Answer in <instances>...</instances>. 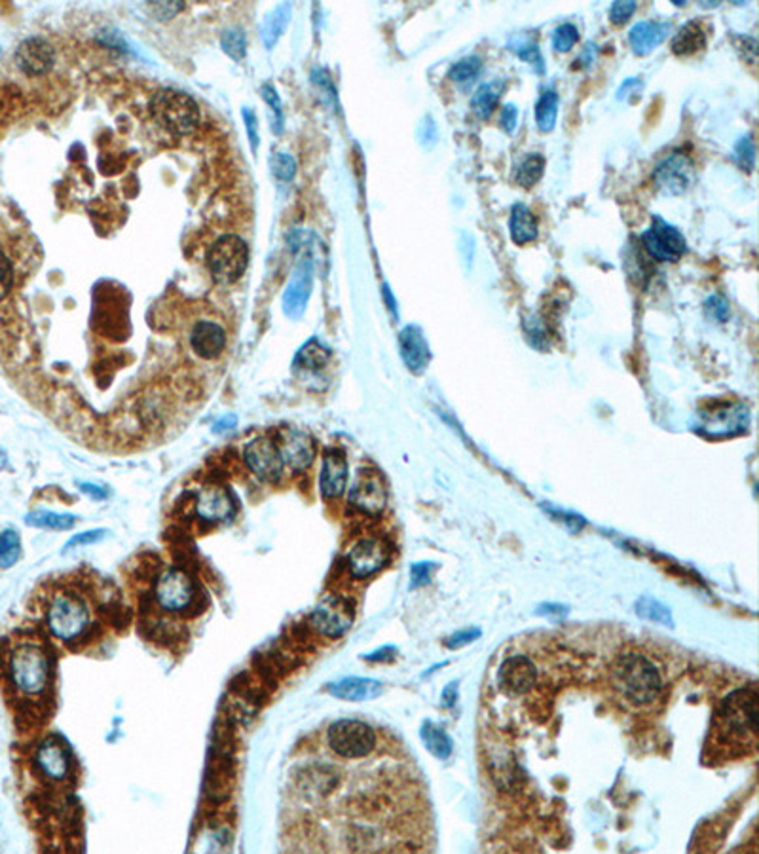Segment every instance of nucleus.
<instances>
[{
	"mask_svg": "<svg viewBox=\"0 0 759 854\" xmlns=\"http://www.w3.org/2000/svg\"><path fill=\"white\" fill-rule=\"evenodd\" d=\"M612 684L632 707H649L661 695L663 678L655 663L640 653L621 655L612 668Z\"/></svg>",
	"mask_w": 759,
	"mask_h": 854,
	"instance_id": "nucleus-2",
	"label": "nucleus"
},
{
	"mask_svg": "<svg viewBox=\"0 0 759 854\" xmlns=\"http://www.w3.org/2000/svg\"><path fill=\"white\" fill-rule=\"evenodd\" d=\"M15 62L29 74H44L54 65V50L42 38H27L18 48Z\"/></svg>",
	"mask_w": 759,
	"mask_h": 854,
	"instance_id": "nucleus-24",
	"label": "nucleus"
},
{
	"mask_svg": "<svg viewBox=\"0 0 759 854\" xmlns=\"http://www.w3.org/2000/svg\"><path fill=\"white\" fill-rule=\"evenodd\" d=\"M395 655V648H382V650H378L371 655H367L364 659H367V661H389V659H393Z\"/></svg>",
	"mask_w": 759,
	"mask_h": 854,
	"instance_id": "nucleus-59",
	"label": "nucleus"
},
{
	"mask_svg": "<svg viewBox=\"0 0 759 854\" xmlns=\"http://www.w3.org/2000/svg\"><path fill=\"white\" fill-rule=\"evenodd\" d=\"M271 171L281 181H291L296 173V162L288 154H276L271 158Z\"/></svg>",
	"mask_w": 759,
	"mask_h": 854,
	"instance_id": "nucleus-43",
	"label": "nucleus"
},
{
	"mask_svg": "<svg viewBox=\"0 0 759 854\" xmlns=\"http://www.w3.org/2000/svg\"><path fill=\"white\" fill-rule=\"evenodd\" d=\"M156 601L165 611H182L194 601V583L182 569L171 568L156 583Z\"/></svg>",
	"mask_w": 759,
	"mask_h": 854,
	"instance_id": "nucleus-14",
	"label": "nucleus"
},
{
	"mask_svg": "<svg viewBox=\"0 0 759 854\" xmlns=\"http://www.w3.org/2000/svg\"><path fill=\"white\" fill-rule=\"evenodd\" d=\"M511 239L516 245H526L538 237V219L524 203H514L509 219Z\"/></svg>",
	"mask_w": 759,
	"mask_h": 854,
	"instance_id": "nucleus-27",
	"label": "nucleus"
},
{
	"mask_svg": "<svg viewBox=\"0 0 759 854\" xmlns=\"http://www.w3.org/2000/svg\"><path fill=\"white\" fill-rule=\"evenodd\" d=\"M330 695L342 701H371L382 693V684L371 678H346L329 687Z\"/></svg>",
	"mask_w": 759,
	"mask_h": 854,
	"instance_id": "nucleus-26",
	"label": "nucleus"
},
{
	"mask_svg": "<svg viewBox=\"0 0 759 854\" xmlns=\"http://www.w3.org/2000/svg\"><path fill=\"white\" fill-rule=\"evenodd\" d=\"M21 554L20 535L13 530L0 532V568H10L18 562Z\"/></svg>",
	"mask_w": 759,
	"mask_h": 854,
	"instance_id": "nucleus-39",
	"label": "nucleus"
},
{
	"mask_svg": "<svg viewBox=\"0 0 759 854\" xmlns=\"http://www.w3.org/2000/svg\"><path fill=\"white\" fill-rule=\"evenodd\" d=\"M82 492L88 493L89 498H94V500H104L106 496H109V492H106L103 486H97V485H91V483H86V485H80Z\"/></svg>",
	"mask_w": 759,
	"mask_h": 854,
	"instance_id": "nucleus-57",
	"label": "nucleus"
},
{
	"mask_svg": "<svg viewBox=\"0 0 759 854\" xmlns=\"http://www.w3.org/2000/svg\"><path fill=\"white\" fill-rule=\"evenodd\" d=\"M735 160L738 166L742 170H746V171H752L754 170V163H755V146H754V141L750 135H746V137H742L737 146H735Z\"/></svg>",
	"mask_w": 759,
	"mask_h": 854,
	"instance_id": "nucleus-42",
	"label": "nucleus"
},
{
	"mask_svg": "<svg viewBox=\"0 0 759 854\" xmlns=\"http://www.w3.org/2000/svg\"><path fill=\"white\" fill-rule=\"evenodd\" d=\"M418 139H420V145L425 146V148H431L437 139H438V131H437V124H435V120L431 116H425L421 120V124H420V129H418Z\"/></svg>",
	"mask_w": 759,
	"mask_h": 854,
	"instance_id": "nucleus-47",
	"label": "nucleus"
},
{
	"mask_svg": "<svg viewBox=\"0 0 759 854\" xmlns=\"http://www.w3.org/2000/svg\"><path fill=\"white\" fill-rule=\"evenodd\" d=\"M196 515L205 522H222L232 518L236 513V503L232 493L221 485L204 486L196 496Z\"/></svg>",
	"mask_w": 759,
	"mask_h": 854,
	"instance_id": "nucleus-17",
	"label": "nucleus"
},
{
	"mask_svg": "<svg viewBox=\"0 0 759 854\" xmlns=\"http://www.w3.org/2000/svg\"><path fill=\"white\" fill-rule=\"evenodd\" d=\"M455 699H458V684H454V682H452V684H448V685L445 687V692H443V701H445L446 707H454Z\"/></svg>",
	"mask_w": 759,
	"mask_h": 854,
	"instance_id": "nucleus-60",
	"label": "nucleus"
},
{
	"mask_svg": "<svg viewBox=\"0 0 759 854\" xmlns=\"http://www.w3.org/2000/svg\"><path fill=\"white\" fill-rule=\"evenodd\" d=\"M243 118H246V126H247V131H249V141H251L253 151H256V148H258V126H256V116H254L251 111L243 109Z\"/></svg>",
	"mask_w": 759,
	"mask_h": 854,
	"instance_id": "nucleus-54",
	"label": "nucleus"
},
{
	"mask_svg": "<svg viewBox=\"0 0 759 854\" xmlns=\"http://www.w3.org/2000/svg\"><path fill=\"white\" fill-rule=\"evenodd\" d=\"M8 676L23 695H40L50 682V657L35 642H21L10 651Z\"/></svg>",
	"mask_w": 759,
	"mask_h": 854,
	"instance_id": "nucleus-3",
	"label": "nucleus"
},
{
	"mask_svg": "<svg viewBox=\"0 0 759 854\" xmlns=\"http://www.w3.org/2000/svg\"><path fill=\"white\" fill-rule=\"evenodd\" d=\"M545 158L541 154H530L516 168V183L524 188L534 187L545 173Z\"/></svg>",
	"mask_w": 759,
	"mask_h": 854,
	"instance_id": "nucleus-35",
	"label": "nucleus"
},
{
	"mask_svg": "<svg viewBox=\"0 0 759 854\" xmlns=\"http://www.w3.org/2000/svg\"><path fill=\"white\" fill-rule=\"evenodd\" d=\"M482 69V59L477 57V55H471V57H463L460 59L458 63H454L448 70V79L452 82H471V80H475L479 77V72Z\"/></svg>",
	"mask_w": 759,
	"mask_h": 854,
	"instance_id": "nucleus-38",
	"label": "nucleus"
},
{
	"mask_svg": "<svg viewBox=\"0 0 759 854\" xmlns=\"http://www.w3.org/2000/svg\"><path fill=\"white\" fill-rule=\"evenodd\" d=\"M501 128L505 129V133H513L516 129V124H519V109L514 107L513 103H507L504 109H501Z\"/></svg>",
	"mask_w": 759,
	"mask_h": 854,
	"instance_id": "nucleus-52",
	"label": "nucleus"
},
{
	"mask_svg": "<svg viewBox=\"0 0 759 854\" xmlns=\"http://www.w3.org/2000/svg\"><path fill=\"white\" fill-rule=\"evenodd\" d=\"M329 363V350L317 340H310L296 355V365L306 370H321Z\"/></svg>",
	"mask_w": 759,
	"mask_h": 854,
	"instance_id": "nucleus-34",
	"label": "nucleus"
},
{
	"mask_svg": "<svg viewBox=\"0 0 759 854\" xmlns=\"http://www.w3.org/2000/svg\"><path fill=\"white\" fill-rule=\"evenodd\" d=\"M538 613H539V616H546V618H562L568 613V608L560 606V604H543V606H539Z\"/></svg>",
	"mask_w": 759,
	"mask_h": 854,
	"instance_id": "nucleus-56",
	"label": "nucleus"
},
{
	"mask_svg": "<svg viewBox=\"0 0 759 854\" xmlns=\"http://www.w3.org/2000/svg\"><path fill=\"white\" fill-rule=\"evenodd\" d=\"M354 623V606L347 598L329 596L312 613V626L327 638L344 636Z\"/></svg>",
	"mask_w": 759,
	"mask_h": 854,
	"instance_id": "nucleus-11",
	"label": "nucleus"
},
{
	"mask_svg": "<svg viewBox=\"0 0 759 854\" xmlns=\"http://www.w3.org/2000/svg\"><path fill=\"white\" fill-rule=\"evenodd\" d=\"M705 46H706V35L703 31V27L696 21H689L688 25H683L672 40V52L680 57L693 55L696 52L705 50Z\"/></svg>",
	"mask_w": 759,
	"mask_h": 854,
	"instance_id": "nucleus-28",
	"label": "nucleus"
},
{
	"mask_svg": "<svg viewBox=\"0 0 759 854\" xmlns=\"http://www.w3.org/2000/svg\"><path fill=\"white\" fill-rule=\"evenodd\" d=\"M330 750L344 759L367 758L376 748L374 729L359 720L334 722L327 731Z\"/></svg>",
	"mask_w": 759,
	"mask_h": 854,
	"instance_id": "nucleus-7",
	"label": "nucleus"
},
{
	"mask_svg": "<svg viewBox=\"0 0 759 854\" xmlns=\"http://www.w3.org/2000/svg\"><path fill=\"white\" fill-rule=\"evenodd\" d=\"M705 310L710 319H716L720 323H725L729 319V303L720 294L710 296L705 303Z\"/></svg>",
	"mask_w": 759,
	"mask_h": 854,
	"instance_id": "nucleus-44",
	"label": "nucleus"
},
{
	"mask_svg": "<svg viewBox=\"0 0 759 854\" xmlns=\"http://www.w3.org/2000/svg\"><path fill=\"white\" fill-rule=\"evenodd\" d=\"M384 296H386V301H388V304H389L388 308L393 311V316H397V303L393 301V296H391V293H389L388 285H384Z\"/></svg>",
	"mask_w": 759,
	"mask_h": 854,
	"instance_id": "nucleus-62",
	"label": "nucleus"
},
{
	"mask_svg": "<svg viewBox=\"0 0 759 854\" xmlns=\"http://www.w3.org/2000/svg\"><path fill=\"white\" fill-rule=\"evenodd\" d=\"M221 44H222V50L230 55L234 62H241L243 57H246V50H247V42H246V35H243L241 31H226L222 33V38H221Z\"/></svg>",
	"mask_w": 759,
	"mask_h": 854,
	"instance_id": "nucleus-41",
	"label": "nucleus"
},
{
	"mask_svg": "<svg viewBox=\"0 0 759 854\" xmlns=\"http://www.w3.org/2000/svg\"><path fill=\"white\" fill-rule=\"evenodd\" d=\"M263 97H264V101L271 107L273 114H276V131H279V129H281V122H283L279 95L276 94V89H273L271 86H264V87H263Z\"/></svg>",
	"mask_w": 759,
	"mask_h": 854,
	"instance_id": "nucleus-49",
	"label": "nucleus"
},
{
	"mask_svg": "<svg viewBox=\"0 0 759 854\" xmlns=\"http://www.w3.org/2000/svg\"><path fill=\"white\" fill-rule=\"evenodd\" d=\"M238 424V418L234 414H228L224 416L222 419H219V422L213 426V433H224V431H230L232 427H236Z\"/></svg>",
	"mask_w": 759,
	"mask_h": 854,
	"instance_id": "nucleus-58",
	"label": "nucleus"
},
{
	"mask_svg": "<svg viewBox=\"0 0 759 854\" xmlns=\"http://www.w3.org/2000/svg\"><path fill=\"white\" fill-rule=\"evenodd\" d=\"M347 500L357 509V511L364 515H371V517L380 515L388 503V490L384 485V478L372 469H361L355 477L354 486L349 488Z\"/></svg>",
	"mask_w": 759,
	"mask_h": 854,
	"instance_id": "nucleus-13",
	"label": "nucleus"
},
{
	"mask_svg": "<svg viewBox=\"0 0 759 854\" xmlns=\"http://www.w3.org/2000/svg\"><path fill=\"white\" fill-rule=\"evenodd\" d=\"M642 244L651 257L659 262H676L688 251L683 234L661 217H653L651 227L642 236Z\"/></svg>",
	"mask_w": 759,
	"mask_h": 854,
	"instance_id": "nucleus-10",
	"label": "nucleus"
},
{
	"mask_svg": "<svg viewBox=\"0 0 759 854\" xmlns=\"http://www.w3.org/2000/svg\"><path fill=\"white\" fill-rule=\"evenodd\" d=\"M507 46H509L511 52H514L521 59H524V62H526L528 65L534 67L538 72H543V70H545L543 55H541V52H539L536 42H531L530 38L519 35V37H511Z\"/></svg>",
	"mask_w": 759,
	"mask_h": 854,
	"instance_id": "nucleus-33",
	"label": "nucleus"
},
{
	"mask_svg": "<svg viewBox=\"0 0 759 854\" xmlns=\"http://www.w3.org/2000/svg\"><path fill=\"white\" fill-rule=\"evenodd\" d=\"M504 89H505V84L499 82V80L482 84L475 92L473 99H471V107H473V112L482 120L490 118L492 112L497 107V103L501 99V94H504Z\"/></svg>",
	"mask_w": 759,
	"mask_h": 854,
	"instance_id": "nucleus-29",
	"label": "nucleus"
},
{
	"mask_svg": "<svg viewBox=\"0 0 759 854\" xmlns=\"http://www.w3.org/2000/svg\"><path fill=\"white\" fill-rule=\"evenodd\" d=\"M104 530H89V532H82V534H76L72 539H69L65 549H74V547H79V545H91V543H97L99 539L104 537Z\"/></svg>",
	"mask_w": 759,
	"mask_h": 854,
	"instance_id": "nucleus-51",
	"label": "nucleus"
},
{
	"mask_svg": "<svg viewBox=\"0 0 759 854\" xmlns=\"http://www.w3.org/2000/svg\"><path fill=\"white\" fill-rule=\"evenodd\" d=\"M759 692L757 684L740 687L721 701L716 716V733L723 744L752 746L757 741Z\"/></svg>",
	"mask_w": 759,
	"mask_h": 854,
	"instance_id": "nucleus-1",
	"label": "nucleus"
},
{
	"mask_svg": "<svg viewBox=\"0 0 759 854\" xmlns=\"http://www.w3.org/2000/svg\"><path fill=\"white\" fill-rule=\"evenodd\" d=\"M524 328H526V335L530 336V342L534 344L536 348H543V344L546 342V331L543 328V325L536 318H530L524 321Z\"/></svg>",
	"mask_w": 759,
	"mask_h": 854,
	"instance_id": "nucleus-48",
	"label": "nucleus"
},
{
	"mask_svg": "<svg viewBox=\"0 0 759 854\" xmlns=\"http://www.w3.org/2000/svg\"><path fill=\"white\" fill-rule=\"evenodd\" d=\"M638 4L632 3V0H625V3H613L612 8H610V20L615 23V25H625L630 18H632V13L636 12Z\"/></svg>",
	"mask_w": 759,
	"mask_h": 854,
	"instance_id": "nucleus-46",
	"label": "nucleus"
},
{
	"mask_svg": "<svg viewBox=\"0 0 759 854\" xmlns=\"http://www.w3.org/2000/svg\"><path fill=\"white\" fill-rule=\"evenodd\" d=\"M246 461L249 469L264 483H276L283 475L285 463L278 446L270 439H254L246 446Z\"/></svg>",
	"mask_w": 759,
	"mask_h": 854,
	"instance_id": "nucleus-15",
	"label": "nucleus"
},
{
	"mask_svg": "<svg viewBox=\"0 0 759 854\" xmlns=\"http://www.w3.org/2000/svg\"><path fill=\"white\" fill-rule=\"evenodd\" d=\"M497 680L509 695H526L538 682V668L526 655H511L501 663Z\"/></svg>",
	"mask_w": 759,
	"mask_h": 854,
	"instance_id": "nucleus-16",
	"label": "nucleus"
},
{
	"mask_svg": "<svg viewBox=\"0 0 759 854\" xmlns=\"http://www.w3.org/2000/svg\"><path fill=\"white\" fill-rule=\"evenodd\" d=\"M399 346H401V357L408 370H413L416 374L423 372L430 365L431 352H430V344L425 340V335L418 325H406L401 335H399Z\"/></svg>",
	"mask_w": 759,
	"mask_h": 854,
	"instance_id": "nucleus-19",
	"label": "nucleus"
},
{
	"mask_svg": "<svg viewBox=\"0 0 759 854\" xmlns=\"http://www.w3.org/2000/svg\"><path fill=\"white\" fill-rule=\"evenodd\" d=\"M640 87H642V82L638 80V79H629L622 82V86L619 87V92H617V99H627L630 94H638L640 92Z\"/></svg>",
	"mask_w": 759,
	"mask_h": 854,
	"instance_id": "nucleus-55",
	"label": "nucleus"
},
{
	"mask_svg": "<svg viewBox=\"0 0 759 854\" xmlns=\"http://www.w3.org/2000/svg\"><path fill=\"white\" fill-rule=\"evenodd\" d=\"M150 109L160 126L179 135L190 133L200 124V109L196 101L177 89H162L152 99Z\"/></svg>",
	"mask_w": 759,
	"mask_h": 854,
	"instance_id": "nucleus-5",
	"label": "nucleus"
},
{
	"mask_svg": "<svg viewBox=\"0 0 759 854\" xmlns=\"http://www.w3.org/2000/svg\"><path fill=\"white\" fill-rule=\"evenodd\" d=\"M50 631L63 642L79 640L89 626V609L79 594L63 591L57 593L46 611Z\"/></svg>",
	"mask_w": 759,
	"mask_h": 854,
	"instance_id": "nucleus-4",
	"label": "nucleus"
},
{
	"mask_svg": "<svg viewBox=\"0 0 759 854\" xmlns=\"http://www.w3.org/2000/svg\"><path fill=\"white\" fill-rule=\"evenodd\" d=\"M190 344L197 357L217 359L226 348V333L215 321H197L192 328Z\"/></svg>",
	"mask_w": 759,
	"mask_h": 854,
	"instance_id": "nucleus-20",
	"label": "nucleus"
},
{
	"mask_svg": "<svg viewBox=\"0 0 759 854\" xmlns=\"http://www.w3.org/2000/svg\"><path fill=\"white\" fill-rule=\"evenodd\" d=\"M636 613L642 619L663 625V626H672L674 625L671 609H668L663 602L655 601V598H651V596H642L640 601L636 602Z\"/></svg>",
	"mask_w": 759,
	"mask_h": 854,
	"instance_id": "nucleus-32",
	"label": "nucleus"
},
{
	"mask_svg": "<svg viewBox=\"0 0 759 854\" xmlns=\"http://www.w3.org/2000/svg\"><path fill=\"white\" fill-rule=\"evenodd\" d=\"M389 560V545L380 537H363L347 552V569L355 579H367Z\"/></svg>",
	"mask_w": 759,
	"mask_h": 854,
	"instance_id": "nucleus-12",
	"label": "nucleus"
},
{
	"mask_svg": "<svg viewBox=\"0 0 759 854\" xmlns=\"http://www.w3.org/2000/svg\"><path fill=\"white\" fill-rule=\"evenodd\" d=\"M154 10H158V18L162 20L163 18V12H170V16H173L175 12H179L182 8V4H175V3H165V4H154L152 6Z\"/></svg>",
	"mask_w": 759,
	"mask_h": 854,
	"instance_id": "nucleus-61",
	"label": "nucleus"
},
{
	"mask_svg": "<svg viewBox=\"0 0 759 854\" xmlns=\"http://www.w3.org/2000/svg\"><path fill=\"white\" fill-rule=\"evenodd\" d=\"M671 25L659 21H638L629 33V42L634 54L647 55L666 40Z\"/></svg>",
	"mask_w": 759,
	"mask_h": 854,
	"instance_id": "nucleus-25",
	"label": "nucleus"
},
{
	"mask_svg": "<svg viewBox=\"0 0 759 854\" xmlns=\"http://www.w3.org/2000/svg\"><path fill=\"white\" fill-rule=\"evenodd\" d=\"M580 40V29L573 23H562L553 33V48L556 52H570Z\"/></svg>",
	"mask_w": 759,
	"mask_h": 854,
	"instance_id": "nucleus-40",
	"label": "nucleus"
},
{
	"mask_svg": "<svg viewBox=\"0 0 759 854\" xmlns=\"http://www.w3.org/2000/svg\"><path fill=\"white\" fill-rule=\"evenodd\" d=\"M288 16H291V8L285 4V6H279V8L273 10L270 16L266 18L264 27H263V38H264V44L268 48H271L273 44L278 42L279 35L283 33V29L288 21Z\"/></svg>",
	"mask_w": 759,
	"mask_h": 854,
	"instance_id": "nucleus-37",
	"label": "nucleus"
},
{
	"mask_svg": "<svg viewBox=\"0 0 759 854\" xmlns=\"http://www.w3.org/2000/svg\"><path fill=\"white\" fill-rule=\"evenodd\" d=\"M433 569H435L433 562H416L413 568H410V579H413L410 581V587L416 589L425 585V583H430Z\"/></svg>",
	"mask_w": 759,
	"mask_h": 854,
	"instance_id": "nucleus-45",
	"label": "nucleus"
},
{
	"mask_svg": "<svg viewBox=\"0 0 759 854\" xmlns=\"http://www.w3.org/2000/svg\"><path fill=\"white\" fill-rule=\"evenodd\" d=\"M696 181L695 162L686 153H672L653 171V183L664 196H680Z\"/></svg>",
	"mask_w": 759,
	"mask_h": 854,
	"instance_id": "nucleus-9",
	"label": "nucleus"
},
{
	"mask_svg": "<svg viewBox=\"0 0 759 854\" xmlns=\"http://www.w3.org/2000/svg\"><path fill=\"white\" fill-rule=\"evenodd\" d=\"M558 101L560 99L555 89H545L536 103V124L543 133L553 131L556 126Z\"/></svg>",
	"mask_w": 759,
	"mask_h": 854,
	"instance_id": "nucleus-31",
	"label": "nucleus"
},
{
	"mask_svg": "<svg viewBox=\"0 0 759 854\" xmlns=\"http://www.w3.org/2000/svg\"><path fill=\"white\" fill-rule=\"evenodd\" d=\"M479 636H480V631H479V628H467V631L455 633L454 636H450V638H448V642H446V646H448L450 650H460V648L467 646V643L475 642Z\"/></svg>",
	"mask_w": 759,
	"mask_h": 854,
	"instance_id": "nucleus-50",
	"label": "nucleus"
},
{
	"mask_svg": "<svg viewBox=\"0 0 759 854\" xmlns=\"http://www.w3.org/2000/svg\"><path fill=\"white\" fill-rule=\"evenodd\" d=\"M278 451L283 463L296 471H302L312 466L315 456V444L308 433L295 427H287L279 433Z\"/></svg>",
	"mask_w": 759,
	"mask_h": 854,
	"instance_id": "nucleus-18",
	"label": "nucleus"
},
{
	"mask_svg": "<svg viewBox=\"0 0 759 854\" xmlns=\"http://www.w3.org/2000/svg\"><path fill=\"white\" fill-rule=\"evenodd\" d=\"M249 251L241 237L228 234L217 239L207 254L209 272L217 283L228 285L238 281L247 269Z\"/></svg>",
	"mask_w": 759,
	"mask_h": 854,
	"instance_id": "nucleus-6",
	"label": "nucleus"
},
{
	"mask_svg": "<svg viewBox=\"0 0 759 854\" xmlns=\"http://www.w3.org/2000/svg\"><path fill=\"white\" fill-rule=\"evenodd\" d=\"M421 741L435 758L438 759L450 758L452 739L446 735V731L443 727H438L431 722H425L421 727Z\"/></svg>",
	"mask_w": 759,
	"mask_h": 854,
	"instance_id": "nucleus-30",
	"label": "nucleus"
},
{
	"mask_svg": "<svg viewBox=\"0 0 759 854\" xmlns=\"http://www.w3.org/2000/svg\"><path fill=\"white\" fill-rule=\"evenodd\" d=\"M12 287V266L8 259L0 253V301L10 293Z\"/></svg>",
	"mask_w": 759,
	"mask_h": 854,
	"instance_id": "nucleus-53",
	"label": "nucleus"
},
{
	"mask_svg": "<svg viewBox=\"0 0 759 854\" xmlns=\"http://www.w3.org/2000/svg\"><path fill=\"white\" fill-rule=\"evenodd\" d=\"M25 522L29 524V526H35V528L71 530L74 526V517L54 513V511H35V513L27 515Z\"/></svg>",
	"mask_w": 759,
	"mask_h": 854,
	"instance_id": "nucleus-36",
	"label": "nucleus"
},
{
	"mask_svg": "<svg viewBox=\"0 0 759 854\" xmlns=\"http://www.w3.org/2000/svg\"><path fill=\"white\" fill-rule=\"evenodd\" d=\"M37 766L50 781H65L71 771V759L63 746L55 739L44 741L37 752Z\"/></svg>",
	"mask_w": 759,
	"mask_h": 854,
	"instance_id": "nucleus-23",
	"label": "nucleus"
},
{
	"mask_svg": "<svg viewBox=\"0 0 759 854\" xmlns=\"http://www.w3.org/2000/svg\"><path fill=\"white\" fill-rule=\"evenodd\" d=\"M310 293H312V262H310V259H304L298 264L296 272H295L291 283H288V287H287L285 296H283V306H285V311L288 313V316H293V318L300 316L304 308H306V304H308Z\"/></svg>",
	"mask_w": 759,
	"mask_h": 854,
	"instance_id": "nucleus-21",
	"label": "nucleus"
},
{
	"mask_svg": "<svg viewBox=\"0 0 759 854\" xmlns=\"http://www.w3.org/2000/svg\"><path fill=\"white\" fill-rule=\"evenodd\" d=\"M347 485V461L346 454L338 448H330L325 452L321 468V492L325 498H338Z\"/></svg>",
	"mask_w": 759,
	"mask_h": 854,
	"instance_id": "nucleus-22",
	"label": "nucleus"
},
{
	"mask_svg": "<svg viewBox=\"0 0 759 854\" xmlns=\"http://www.w3.org/2000/svg\"><path fill=\"white\" fill-rule=\"evenodd\" d=\"M698 416V429L710 433L712 437L731 435V433L746 429L748 426V409L742 402L716 401L708 409L701 410Z\"/></svg>",
	"mask_w": 759,
	"mask_h": 854,
	"instance_id": "nucleus-8",
	"label": "nucleus"
}]
</instances>
